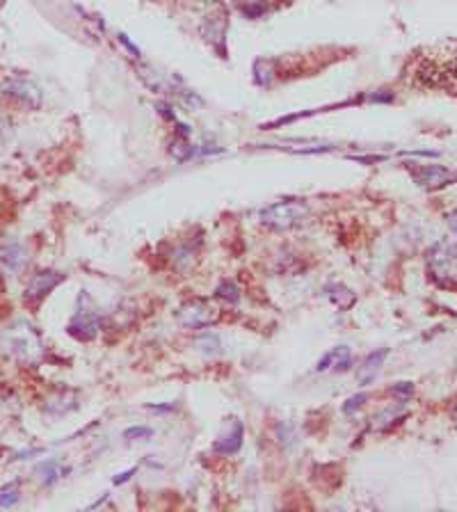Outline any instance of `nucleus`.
Segmentation results:
<instances>
[{
  "mask_svg": "<svg viewBox=\"0 0 457 512\" xmlns=\"http://www.w3.org/2000/svg\"><path fill=\"white\" fill-rule=\"evenodd\" d=\"M215 295L224 300V302H231V304H238V300H240V291H238V286L234 282H222L217 286Z\"/></svg>",
  "mask_w": 457,
  "mask_h": 512,
  "instance_id": "6ab92c4d",
  "label": "nucleus"
},
{
  "mask_svg": "<svg viewBox=\"0 0 457 512\" xmlns=\"http://www.w3.org/2000/svg\"><path fill=\"white\" fill-rule=\"evenodd\" d=\"M227 28H229V14L227 10L217 5L215 12L201 21V35L206 37V42H210V46H215L220 51L222 58H227V51H224V39H227Z\"/></svg>",
  "mask_w": 457,
  "mask_h": 512,
  "instance_id": "39448f33",
  "label": "nucleus"
},
{
  "mask_svg": "<svg viewBox=\"0 0 457 512\" xmlns=\"http://www.w3.org/2000/svg\"><path fill=\"white\" fill-rule=\"evenodd\" d=\"M18 483H8L0 487V508H12L18 503Z\"/></svg>",
  "mask_w": 457,
  "mask_h": 512,
  "instance_id": "a211bd4d",
  "label": "nucleus"
},
{
  "mask_svg": "<svg viewBox=\"0 0 457 512\" xmlns=\"http://www.w3.org/2000/svg\"><path fill=\"white\" fill-rule=\"evenodd\" d=\"M60 282H64V275L58 270H42L37 275H32V279L25 286V300L32 304H37L39 300H44L49 293L55 289Z\"/></svg>",
  "mask_w": 457,
  "mask_h": 512,
  "instance_id": "0eeeda50",
  "label": "nucleus"
},
{
  "mask_svg": "<svg viewBox=\"0 0 457 512\" xmlns=\"http://www.w3.org/2000/svg\"><path fill=\"white\" fill-rule=\"evenodd\" d=\"M119 42H121V44H124V46H126V49H128V51H131V53H133V56H138V58H140V49H138V46H133L131 42H128V37H126V35H119Z\"/></svg>",
  "mask_w": 457,
  "mask_h": 512,
  "instance_id": "bb28decb",
  "label": "nucleus"
},
{
  "mask_svg": "<svg viewBox=\"0 0 457 512\" xmlns=\"http://www.w3.org/2000/svg\"><path fill=\"white\" fill-rule=\"evenodd\" d=\"M243 437H245L243 423L238 419H231L229 430L217 437L215 443H213V450H215V453H220V455H234L243 446Z\"/></svg>",
  "mask_w": 457,
  "mask_h": 512,
  "instance_id": "9d476101",
  "label": "nucleus"
},
{
  "mask_svg": "<svg viewBox=\"0 0 457 512\" xmlns=\"http://www.w3.org/2000/svg\"><path fill=\"white\" fill-rule=\"evenodd\" d=\"M371 101H375V103H391V101H393V92L380 90L378 94H373Z\"/></svg>",
  "mask_w": 457,
  "mask_h": 512,
  "instance_id": "b1692460",
  "label": "nucleus"
},
{
  "mask_svg": "<svg viewBox=\"0 0 457 512\" xmlns=\"http://www.w3.org/2000/svg\"><path fill=\"white\" fill-rule=\"evenodd\" d=\"M275 60H256L254 64V78L258 85H270L272 78H275Z\"/></svg>",
  "mask_w": 457,
  "mask_h": 512,
  "instance_id": "2eb2a0df",
  "label": "nucleus"
},
{
  "mask_svg": "<svg viewBox=\"0 0 457 512\" xmlns=\"http://www.w3.org/2000/svg\"><path fill=\"white\" fill-rule=\"evenodd\" d=\"M80 297H83L85 306L73 313L71 323H69V327H66V332H69L71 337L78 339V341H92L101 330V318H99V313L94 311L90 295L83 293Z\"/></svg>",
  "mask_w": 457,
  "mask_h": 512,
  "instance_id": "7ed1b4c3",
  "label": "nucleus"
},
{
  "mask_svg": "<svg viewBox=\"0 0 457 512\" xmlns=\"http://www.w3.org/2000/svg\"><path fill=\"white\" fill-rule=\"evenodd\" d=\"M156 108H158V112H160L165 119H174V112H169L172 108H169L167 103H156Z\"/></svg>",
  "mask_w": 457,
  "mask_h": 512,
  "instance_id": "cd10ccee",
  "label": "nucleus"
},
{
  "mask_svg": "<svg viewBox=\"0 0 457 512\" xmlns=\"http://www.w3.org/2000/svg\"><path fill=\"white\" fill-rule=\"evenodd\" d=\"M446 224H448V229L453 231V234H457V208L450 210V213L446 215Z\"/></svg>",
  "mask_w": 457,
  "mask_h": 512,
  "instance_id": "a878e982",
  "label": "nucleus"
},
{
  "mask_svg": "<svg viewBox=\"0 0 457 512\" xmlns=\"http://www.w3.org/2000/svg\"><path fill=\"white\" fill-rule=\"evenodd\" d=\"M197 348H201L203 352H208V354H215V352H220V337L217 334H203V337H199L197 339Z\"/></svg>",
  "mask_w": 457,
  "mask_h": 512,
  "instance_id": "aec40b11",
  "label": "nucleus"
},
{
  "mask_svg": "<svg viewBox=\"0 0 457 512\" xmlns=\"http://www.w3.org/2000/svg\"><path fill=\"white\" fill-rule=\"evenodd\" d=\"M197 154L195 145H190L188 138H181V135H176L174 142H172V156L176 160H188L193 158V156Z\"/></svg>",
  "mask_w": 457,
  "mask_h": 512,
  "instance_id": "dca6fc26",
  "label": "nucleus"
},
{
  "mask_svg": "<svg viewBox=\"0 0 457 512\" xmlns=\"http://www.w3.org/2000/svg\"><path fill=\"white\" fill-rule=\"evenodd\" d=\"M334 364V350H330V352H327L325 354V357L323 359H320L318 361V366H316V371H327V368H330Z\"/></svg>",
  "mask_w": 457,
  "mask_h": 512,
  "instance_id": "393cba45",
  "label": "nucleus"
},
{
  "mask_svg": "<svg viewBox=\"0 0 457 512\" xmlns=\"http://www.w3.org/2000/svg\"><path fill=\"white\" fill-rule=\"evenodd\" d=\"M135 474V469H128V471H124V474H119V476H114V485H121V483H126L128 480V478H131Z\"/></svg>",
  "mask_w": 457,
  "mask_h": 512,
  "instance_id": "c85d7f7f",
  "label": "nucleus"
},
{
  "mask_svg": "<svg viewBox=\"0 0 457 512\" xmlns=\"http://www.w3.org/2000/svg\"><path fill=\"white\" fill-rule=\"evenodd\" d=\"M334 371L336 373H345V371H350V366H352V354H350V350H347L345 345H341V348H334Z\"/></svg>",
  "mask_w": 457,
  "mask_h": 512,
  "instance_id": "f3484780",
  "label": "nucleus"
},
{
  "mask_svg": "<svg viewBox=\"0 0 457 512\" xmlns=\"http://www.w3.org/2000/svg\"><path fill=\"white\" fill-rule=\"evenodd\" d=\"M325 293H327V297L338 306V309H347V306H352L354 300H357L354 297V293L350 289H345L343 284H327Z\"/></svg>",
  "mask_w": 457,
  "mask_h": 512,
  "instance_id": "4468645a",
  "label": "nucleus"
},
{
  "mask_svg": "<svg viewBox=\"0 0 457 512\" xmlns=\"http://www.w3.org/2000/svg\"><path fill=\"white\" fill-rule=\"evenodd\" d=\"M213 318H215L213 306L201 302V300H193V302L183 304L181 311H179L181 325L188 327V330H201V327L210 325V320Z\"/></svg>",
  "mask_w": 457,
  "mask_h": 512,
  "instance_id": "6e6552de",
  "label": "nucleus"
},
{
  "mask_svg": "<svg viewBox=\"0 0 457 512\" xmlns=\"http://www.w3.org/2000/svg\"><path fill=\"white\" fill-rule=\"evenodd\" d=\"M455 416H457V402H455Z\"/></svg>",
  "mask_w": 457,
  "mask_h": 512,
  "instance_id": "7c9ffc66",
  "label": "nucleus"
},
{
  "mask_svg": "<svg viewBox=\"0 0 457 512\" xmlns=\"http://www.w3.org/2000/svg\"><path fill=\"white\" fill-rule=\"evenodd\" d=\"M3 94L10 97L12 101L21 103L25 108H39L42 106V92L35 83H30L28 78H10L5 80L3 85Z\"/></svg>",
  "mask_w": 457,
  "mask_h": 512,
  "instance_id": "423d86ee",
  "label": "nucleus"
},
{
  "mask_svg": "<svg viewBox=\"0 0 457 512\" xmlns=\"http://www.w3.org/2000/svg\"><path fill=\"white\" fill-rule=\"evenodd\" d=\"M236 8L245 19H261L270 12V3L268 0H236Z\"/></svg>",
  "mask_w": 457,
  "mask_h": 512,
  "instance_id": "ddd939ff",
  "label": "nucleus"
},
{
  "mask_svg": "<svg viewBox=\"0 0 457 512\" xmlns=\"http://www.w3.org/2000/svg\"><path fill=\"white\" fill-rule=\"evenodd\" d=\"M66 471H69V469H64L58 460H46V462L37 464V467H35V476H37L42 483L53 485V483H58L60 478H62V476L66 474Z\"/></svg>",
  "mask_w": 457,
  "mask_h": 512,
  "instance_id": "f8f14e48",
  "label": "nucleus"
},
{
  "mask_svg": "<svg viewBox=\"0 0 457 512\" xmlns=\"http://www.w3.org/2000/svg\"><path fill=\"white\" fill-rule=\"evenodd\" d=\"M25 261H28V252L14 238H0V265L5 270H21Z\"/></svg>",
  "mask_w": 457,
  "mask_h": 512,
  "instance_id": "1a4fd4ad",
  "label": "nucleus"
},
{
  "mask_svg": "<svg viewBox=\"0 0 457 512\" xmlns=\"http://www.w3.org/2000/svg\"><path fill=\"white\" fill-rule=\"evenodd\" d=\"M151 437H153V430L149 426H133V428L124 430V439L126 441H135V439L147 441V439H151Z\"/></svg>",
  "mask_w": 457,
  "mask_h": 512,
  "instance_id": "412c9836",
  "label": "nucleus"
},
{
  "mask_svg": "<svg viewBox=\"0 0 457 512\" xmlns=\"http://www.w3.org/2000/svg\"><path fill=\"white\" fill-rule=\"evenodd\" d=\"M366 400H368V393H366V391H359V393L350 395V398H347V400L343 402V412H345V414H352L354 409H359Z\"/></svg>",
  "mask_w": 457,
  "mask_h": 512,
  "instance_id": "4be33fe9",
  "label": "nucleus"
},
{
  "mask_svg": "<svg viewBox=\"0 0 457 512\" xmlns=\"http://www.w3.org/2000/svg\"><path fill=\"white\" fill-rule=\"evenodd\" d=\"M149 409H153V412H174V402L172 405H149Z\"/></svg>",
  "mask_w": 457,
  "mask_h": 512,
  "instance_id": "c756f323",
  "label": "nucleus"
},
{
  "mask_svg": "<svg viewBox=\"0 0 457 512\" xmlns=\"http://www.w3.org/2000/svg\"><path fill=\"white\" fill-rule=\"evenodd\" d=\"M306 217H309V206L299 199L277 202V204H270L268 208L261 210V222L265 224V227L277 229V231L297 227V224H302Z\"/></svg>",
  "mask_w": 457,
  "mask_h": 512,
  "instance_id": "f257e3e1",
  "label": "nucleus"
},
{
  "mask_svg": "<svg viewBox=\"0 0 457 512\" xmlns=\"http://www.w3.org/2000/svg\"><path fill=\"white\" fill-rule=\"evenodd\" d=\"M428 268L436 284H457V247L448 241L434 243L428 252Z\"/></svg>",
  "mask_w": 457,
  "mask_h": 512,
  "instance_id": "f03ea898",
  "label": "nucleus"
},
{
  "mask_svg": "<svg viewBox=\"0 0 457 512\" xmlns=\"http://www.w3.org/2000/svg\"><path fill=\"white\" fill-rule=\"evenodd\" d=\"M407 169L412 179L425 190H441L457 181V172L443 165H416V162H412V165H407Z\"/></svg>",
  "mask_w": 457,
  "mask_h": 512,
  "instance_id": "20e7f679",
  "label": "nucleus"
},
{
  "mask_svg": "<svg viewBox=\"0 0 457 512\" xmlns=\"http://www.w3.org/2000/svg\"><path fill=\"white\" fill-rule=\"evenodd\" d=\"M388 357V350L386 348H382V350H375L371 352L368 357L361 361V366L357 368V382L359 385H371V382L375 380V375L380 373L382 364H384V359Z\"/></svg>",
  "mask_w": 457,
  "mask_h": 512,
  "instance_id": "9b49d317",
  "label": "nucleus"
},
{
  "mask_svg": "<svg viewBox=\"0 0 457 512\" xmlns=\"http://www.w3.org/2000/svg\"><path fill=\"white\" fill-rule=\"evenodd\" d=\"M393 393L400 395L402 400H407L409 395L414 393V385H412V382H398V385L393 387Z\"/></svg>",
  "mask_w": 457,
  "mask_h": 512,
  "instance_id": "5701e85b",
  "label": "nucleus"
}]
</instances>
